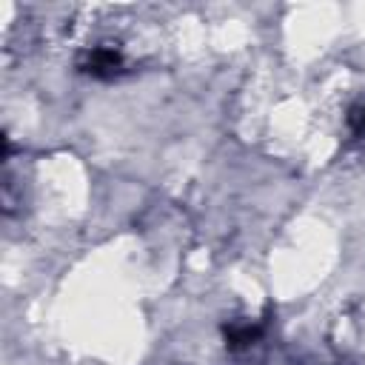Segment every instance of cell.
Listing matches in <instances>:
<instances>
[{"mask_svg":"<svg viewBox=\"0 0 365 365\" xmlns=\"http://www.w3.org/2000/svg\"><path fill=\"white\" fill-rule=\"evenodd\" d=\"M123 66H125L123 54H120L117 48H108V46H97V48H91V51H86V54L80 57V71H83V74H91V77H97V80H111V77H117V74L123 71Z\"/></svg>","mask_w":365,"mask_h":365,"instance_id":"cell-1","label":"cell"},{"mask_svg":"<svg viewBox=\"0 0 365 365\" xmlns=\"http://www.w3.org/2000/svg\"><path fill=\"white\" fill-rule=\"evenodd\" d=\"M259 334H262V328L254 325V322H234V325L225 328V345H228L231 351L248 348V345H254V342L259 339Z\"/></svg>","mask_w":365,"mask_h":365,"instance_id":"cell-2","label":"cell"},{"mask_svg":"<svg viewBox=\"0 0 365 365\" xmlns=\"http://www.w3.org/2000/svg\"><path fill=\"white\" fill-rule=\"evenodd\" d=\"M348 125H351V131H354L356 137L365 134V103H359V106H354V108L348 111Z\"/></svg>","mask_w":365,"mask_h":365,"instance_id":"cell-3","label":"cell"}]
</instances>
